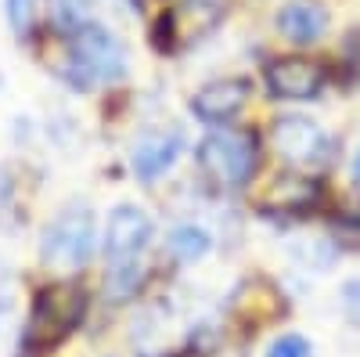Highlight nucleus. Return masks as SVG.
<instances>
[{
  "label": "nucleus",
  "instance_id": "1",
  "mask_svg": "<svg viewBox=\"0 0 360 357\" xmlns=\"http://www.w3.org/2000/svg\"><path fill=\"white\" fill-rule=\"evenodd\" d=\"M86 318V289L79 282H51L37 292L18 339V357H44L62 346Z\"/></svg>",
  "mask_w": 360,
  "mask_h": 357
},
{
  "label": "nucleus",
  "instance_id": "2",
  "mask_svg": "<svg viewBox=\"0 0 360 357\" xmlns=\"http://www.w3.org/2000/svg\"><path fill=\"white\" fill-rule=\"evenodd\" d=\"M127 69H130V58H127V47L115 40V33H108L98 22H83L72 29L65 69H58V73L76 91H90L94 83L127 80Z\"/></svg>",
  "mask_w": 360,
  "mask_h": 357
},
{
  "label": "nucleus",
  "instance_id": "3",
  "mask_svg": "<svg viewBox=\"0 0 360 357\" xmlns=\"http://www.w3.org/2000/svg\"><path fill=\"white\" fill-rule=\"evenodd\" d=\"M195 163L202 177L217 188H242L259 170V141L249 130H213L205 134L195 148Z\"/></svg>",
  "mask_w": 360,
  "mask_h": 357
},
{
  "label": "nucleus",
  "instance_id": "4",
  "mask_svg": "<svg viewBox=\"0 0 360 357\" xmlns=\"http://www.w3.org/2000/svg\"><path fill=\"white\" fill-rule=\"evenodd\" d=\"M94 242H98V231H94L90 206H69L44 227L40 260L47 267H58V271H79L94 256Z\"/></svg>",
  "mask_w": 360,
  "mask_h": 357
},
{
  "label": "nucleus",
  "instance_id": "5",
  "mask_svg": "<svg viewBox=\"0 0 360 357\" xmlns=\"http://www.w3.org/2000/svg\"><path fill=\"white\" fill-rule=\"evenodd\" d=\"M227 15H231V0H180L176 8L155 18L152 44L155 51H166V54L202 44L209 33H217L227 22Z\"/></svg>",
  "mask_w": 360,
  "mask_h": 357
},
{
  "label": "nucleus",
  "instance_id": "6",
  "mask_svg": "<svg viewBox=\"0 0 360 357\" xmlns=\"http://www.w3.org/2000/svg\"><path fill=\"white\" fill-rule=\"evenodd\" d=\"M270 141L274 152L292 166V170H317L332 156V137L324 134L321 123L307 115H281L270 127Z\"/></svg>",
  "mask_w": 360,
  "mask_h": 357
},
{
  "label": "nucleus",
  "instance_id": "7",
  "mask_svg": "<svg viewBox=\"0 0 360 357\" xmlns=\"http://www.w3.org/2000/svg\"><path fill=\"white\" fill-rule=\"evenodd\" d=\"M155 234V220L148 210L134 202H123L108 213L105 224V238H101V249L108 256V263H123V260H137L144 253V246L152 242Z\"/></svg>",
  "mask_w": 360,
  "mask_h": 357
},
{
  "label": "nucleus",
  "instance_id": "8",
  "mask_svg": "<svg viewBox=\"0 0 360 357\" xmlns=\"http://www.w3.org/2000/svg\"><path fill=\"white\" fill-rule=\"evenodd\" d=\"M324 83H328V73L317 62L299 58V54L274 58L266 65V91L278 101H314V98H321Z\"/></svg>",
  "mask_w": 360,
  "mask_h": 357
},
{
  "label": "nucleus",
  "instance_id": "9",
  "mask_svg": "<svg viewBox=\"0 0 360 357\" xmlns=\"http://www.w3.org/2000/svg\"><path fill=\"white\" fill-rule=\"evenodd\" d=\"M249 98H252V83L245 76H220V80L202 83L191 94V112L198 123L220 127V123H231L249 105Z\"/></svg>",
  "mask_w": 360,
  "mask_h": 357
},
{
  "label": "nucleus",
  "instance_id": "10",
  "mask_svg": "<svg viewBox=\"0 0 360 357\" xmlns=\"http://www.w3.org/2000/svg\"><path fill=\"white\" fill-rule=\"evenodd\" d=\"M317 202H321V184L310 173L292 170V173H281L278 181L266 188V195L259 199V210L285 213V217H303V213L317 210Z\"/></svg>",
  "mask_w": 360,
  "mask_h": 357
},
{
  "label": "nucleus",
  "instance_id": "11",
  "mask_svg": "<svg viewBox=\"0 0 360 357\" xmlns=\"http://www.w3.org/2000/svg\"><path fill=\"white\" fill-rule=\"evenodd\" d=\"M184 152V134L180 130H148L130 152V166L141 181H159V177Z\"/></svg>",
  "mask_w": 360,
  "mask_h": 357
},
{
  "label": "nucleus",
  "instance_id": "12",
  "mask_svg": "<svg viewBox=\"0 0 360 357\" xmlns=\"http://www.w3.org/2000/svg\"><path fill=\"white\" fill-rule=\"evenodd\" d=\"M274 25L288 44L310 47L328 33V11H324V4H317V0H292V4H285L278 11Z\"/></svg>",
  "mask_w": 360,
  "mask_h": 357
},
{
  "label": "nucleus",
  "instance_id": "13",
  "mask_svg": "<svg viewBox=\"0 0 360 357\" xmlns=\"http://www.w3.org/2000/svg\"><path fill=\"white\" fill-rule=\"evenodd\" d=\"M209 249H213V234H209L205 227H198V224H180V227H173L169 238H166V253H169L176 263H184V267L205 260Z\"/></svg>",
  "mask_w": 360,
  "mask_h": 357
},
{
  "label": "nucleus",
  "instance_id": "14",
  "mask_svg": "<svg viewBox=\"0 0 360 357\" xmlns=\"http://www.w3.org/2000/svg\"><path fill=\"white\" fill-rule=\"evenodd\" d=\"M141 282H144L141 263L137 260H123V263H112V271L105 278V289H108V296H115V300H130V296L141 289Z\"/></svg>",
  "mask_w": 360,
  "mask_h": 357
},
{
  "label": "nucleus",
  "instance_id": "15",
  "mask_svg": "<svg viewBox=\"0 0 360 357\" xmlns=\"http://www.w3.org/2000/svg\"><path fill=\"white\" fill-rule=\"evenodd\" d=\"M8 11V25L18 40H29L37 29V0H4Z\"/></svg>",
  "mask_w": 360,
  "mask_h": 357
},
{
  "label": "nucleus",
  "instance_id": "16",
  "mask_svg": "<svg viewBox=\"0 0 360 357\" xmlns=\"http://www.w3.org/2000/svg\"><path fill=\"white\" fill-rule=\"evenodd\" d=\"M266 357H314V346L299 332H285L266 346Z\"/></svg>",
  "mask_w": 360,
  "mask_h": 357
},
{
  "label": "nucleus",
  "instance_id": "17",
  "mask_svg": "<svg viewBox=\"0 0 360 357\" xmlns=\"http://www.w3.org/2000/svg\"><path fill=\"white\" fill-rule=\"evenodd\" d=\"M339 303H342V314H346V321L360 329V278H349V282L342 285Z\"/></svg>",
  "mask_w": 360,
  "mask_h": 357
},
{
  "label": "nucleus",
  "instance_id": "18",
  "mask_svg": "<svg viewBox=\"0 0 360 357\" xmlns=\"http://www.w3.org/2000/svg\"><path fill=\"white\" fill-rule=\"evenodd\" d=\"M11 300H15V296H11V285H8L4 275H0V325H4V318L11 314Z\"/></svg>",
  "mask_w": 360,
  "mask_h": 357
},
{
  "label": "nucleus",
  "instance_id": "19",
  "mask_svg": "<svg viewBox=\"0 0 360 357\" xmlns=\"http://www.w3.org/2000/svg\"><path fill=\"white\" fill-rule=\"evenodd\" d=\"M353 173H356V181H360V148H356V159H353Z\"/></svg>",
  "mask_w": 360,
  "mask_h": 357
}]
</instances>
